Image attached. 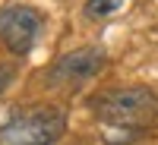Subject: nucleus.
Segmentation results:
<instances>
[{
    "mask_svg": "<svg viewBox=\"0 0 158 145\" xmlns=\"http://www.w3.org/2000/svg\"><path fill=\"white\" fill-rule=\"evenodd\" d=\"M89 107L111 129L142 133V129H155L158 126V91L149 88V85L104 88V91L89 98Z\"/></svg>",
    "mask_w": 158,
    "mask_h": 145,
    "instance_id": "f257e3e1",
    "label": "nucleus"
},
{
    "mask_svg": "<svg viewBox=\"0 0 158 145\" xmlns=\"http://www.w3.org/2000/svg\"><path fill=\"white\" fill-rule=\"evenodd\" d=\"M67 133V114L60 107H41L22 111L0 126V142L3 145H57Z\"/></svg>",
    "mask_w": 158,
    "mask_h": 145,
    "instance_id": "f03ea898",
    "label": "nucleus"
},
{
    "mask_svg": "<svg viewBox=\"0 0 158 145\" xmlns=\"http://www.w3.org/2000/svg\"><path fill=\"white\" fill-rule=\"evenodd\" d=\"M104 66H108V54L95 44H85V47L67 50L63 57H57L44 70V82L51 88H76V85L89 82V79L101 76Z\"/></svg>",
    "mask_w": 158,
    "mask_h": 145,
    "instance_id": "7ed1b4c3",
    "label": "nucleus"
},
{
    "mask_svg": "<svg viewBox=\"0 0 158 145\" xmlns=\"http://www.w3.org/2000/svg\"><path fill=\"white\" fill-rule=\"evenodd\" d=\"M44 32V16L29 3H10L0 6V41L6 44L10 54L25 57L38 44Z\"/></svg>",
    "mask_w": 158,
    "mask_h": 145,
    "instance_id": "20e7f679",
    "label": "nucleus"
},
{
    "mask_svg": "<svg viewBox=\"0 0 158 145\" xmlns=\"http://www.w3.org/2000/svg\"><path fill=\"white\" fill-rule=\"evenodd\" d=\"M123 3L127 0H85L82 13L89 19H108V16H114V13L123 10Z\"/></svg>",
    "mask_w": 158,
    "mask_h": 145,
    "instance_id": "39448f33",
    "label": "nucleus"
},
{
    "mask_svg": "<svg viewBox=\"0 0 158 145\" xmlns=\"http://www.w3.org/2000/svg\"><path fill=\"white\" fill-rule=\"evenodd\" d=\"M13 79H16V66H10V63H0V95L10 88Z\"/></svg>",
    "mask_w": 158,
    "mask_h": 145,
    "instance_id": "423d86ee",
    "label": "nucleus"
}]
</instances>
